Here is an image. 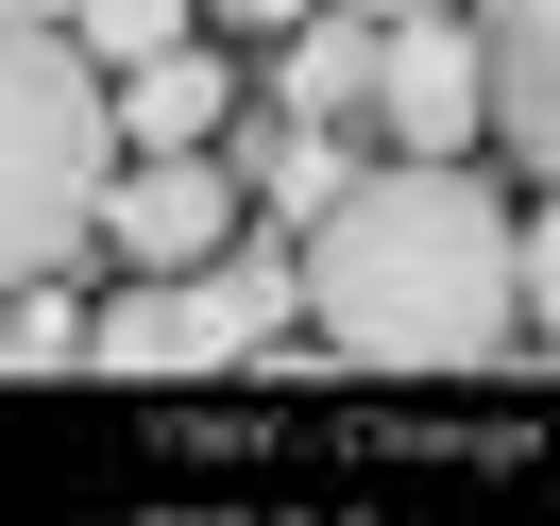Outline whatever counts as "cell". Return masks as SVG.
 Masks as SVG:
<instances>
[{"label":"cell","mask_w":560,"mask_h":526,"mask_svg":"<svg viewBox=\"0 0 560 526\" xmlns=\"http://www.w3.org/2000/svg\"><path fill=\"white\" fill-rule=\"evenodd\" d=\"M306 323L357 374H492L526 340V272H510V204L458 153H390V171L323 187L306 238Z\"/></svg>","instance_id":"1"},{"label":"cell","mask_w":560,"mask_h":526,"mask_svg":"<svg viewBox=\"0 0 560 526\" xmlns=\"http://www.w3.org/2000/svg\"><path fill=\"white\" fill-rule=\"evenodd\" d=\"M205 17H238V35H289V17H306V0H205Z\"/></svg>","instance_id":"11"},{"label":"cell","mask_w":560,"mask_h":526,"mask_svg":"<svg viewBox=\"0 0 560 526\" xmlns=\"http://www.w3.org/2000/svg\"><path fill=\"white\" fill-rule=\"evenodd\" d=\"M103 238H119V272H205V255L238 238L221 153H119L103 171Z\"/></svg>","instance_id":"4"},{"label":"cell","mask_w":560,"mask_h":526,"mask_svg":"<svg viewBox=\"0 0 560 526\" xmlns=\"http://www.w3.org/2000/svg\"><path fill=\"white\" fill-rule=\"evenodd\" d=\"M289 103H374V17H357V35H306V51H289Z\"/></svg>","instance_id":"9"},{"label":"cell","mask_w":560,"mask_h":526,"mask_svg":"<svg viewBox=\"0 0 560 526\" xmlns=\"http://www.w3.org/2000/svg\"><path fill=\"white\" fill-rule=\"evenodd\" d=\"M476 69H492V137L560 187V0H476Z\"/></svg>","instance_id":"5"},{"label":"cell","mask_w":560,"mask_h":526,"mask_svg":"<svg viewBox=\"0 0 560 526\" xmlns=\"http://www.w3.org/2000/svg\"><path fill=\"white\" fill-rule=\"evenodd\" d=\"M103 103H119V153H205L221 119H238V69H221L205 35H171V51H137V69H103Z\"/></svg>","instance_id":"6"},{"label":"cell","mask_w":560,"mask_h":526,"mask_svg":"<svg viewBox=\"0 0 560 526\" xmlns=\"http://www.w3.org/2000/svg\"><path fill=\"white\" fill-rule=\"evenodd\" d=\"M340 17H442V0H340Z\"/></svg>","instance_id":"12"},{"label":"cell","mask_w":560,"mask_h":526,"mask_svg":"<svg viewBox=\"0 0 560 526\" xmlns=\"http://www.w3.org/2000/svg\"><path fill=\"white\" fill-rule=\"evenodd\" d=\"M85 356H103V374H221L205 323H187V272H137L103 323H85Z\"/></svg>","instance_id":"7"},{"label":"cell","mask_w":560,"mask_h":526,"mask_svg":"<svg viewBox=\"0 0 560 526\" xmlns=\"http://www.w3.org/2000/svg\"><path fill=\"white\" fill-rule=\"evenodd\" d=\"M187 17H205V0H69V35L103 51V69H137V51H171Z\"/></svg>","instance_id":"8"},{"label":"cell","mask_w":560,"mask_h":526,"mask_svg":"<svg viewBox=\"0 0 560 526\" xmlns=\"http://www.w3.org/2000/svg\"><path fill=\"white\" fill-rule=\"evenodd\" d=\"M510 272H526V323H544V356H560V204L510 221Z\"/></svg>","instance_id":"10"},{"label":"cell","mask_w":560,"mask_h":526,"mask_svg":"<svg viewBox=\"0 0 560 526\" xmlns=\"http://www.w3.org/2000/svg\"><path fill=\"white\" fill-rule=\"evenodd\" d=\"M374 119L390 153H476L492 137V69H476V17H374Z\"/></svg>","instance_id":"3"},{"label":"cell","mask_w":560,"mask_h":526,"mask_svg":"<svg viewBox=\"0 0 560 526\" xmlns=\"http://www.w3.org/2000/svg\"><path fill=\"white\" fill-rule=\"evenodd\" d=\"M103 171H119L103 51L35 0H0V289L69 272V238H103Z\"/></svg>","instance_id":"2"},{"label":"cell","mask_w":560,"mask_h":526,"mask_svg":"<svg viewBox=\"0 0 560 526\" xmlns=\"http://www.w3.org/2000/svg\"><path fill=\"white\" fill-rule=\"evenodd\" d=\"M35 17H51V0H35Z\"/></svg>","instance_id":"13"}]
</instances>
